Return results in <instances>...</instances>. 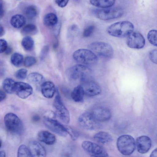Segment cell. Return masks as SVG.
I'll return each mask as SVG.
<instances>
[{
	"instance_id": "44dd1931",
	"label": "cell",
	"mask_w": 157,
	"mask_h": 157,
	"mask_svg": "<svg viewBox=\"0 0 157 157\" xmlns=\"http://www.w3.org/2000/svg\"><path fill=\"white\" fill-rule=\"evenodd\" d=\"M84 94L82 86L81 85H79L74 88L71 93V96L75 101L79 102L83 101Z\"/></svg>"
},
{
	"instance_id": "9c48e42d",
	"label": "cell",
	"mask_w": 157,
	"mask_h": 157,
	"mask_svg": "<svg viewBox=\"0 0 157 157\" xmlns=\"http://www.w3.org/2000/svg\"><path fill=\"white\" fill-rule=\"evenodd\" d=\"M43 122L45 126L51 131L63 137H66L67 132L65 126L58 121L48 117H44Z\"/></svg>"
},
{
	"instance_id": "cb8c5ba5",
	"label": "cell",
	"mask_w": 157,
	"mask_h": 157,
	"mask_svg": "<svg viewBox=\"0 0 157 157\" xmlns=\"http://www.w3.org/2000/svg\"><path fill=\"white\" fill-rule=\"evenodd\" d=\"M16 82L10 78H6L3 81L2 86L4 91L7 93L12 94L14 92Z\"/></svg>"
},
{
	"instance_id": "7a4b0ae2",
	"label": "cell",
	"mask_w": 157,
	"mask_h": 157,
	"mask_svg": "<svg viewBox=\"0 0 157 157\" xmlns=\"http://www.w3.org/2000/svg\"><path fill=\"white\" fill-rule=\"evenodd\" d=\"M92 74L91 69L82 64L75 65L69 68L66 71L67 75L70 79L83 82L88 81Z\"/></svg>"
},
{
	"instance_id": "3957f363",
	"label": "cell",
	"mask_w": 157,
	"mask_h": 157,
	"mask_svg": "<svg viewBox=\"0 0 157 157\" xmlns=\"http://www.w3.org/2000/svg\"><path fill=\"white\" fill-rule=\"evenodd\" d=\"M136 145L134 138L128 135L120 136L117 141L118 150L121 154L125 155L132 154L135 149Z\"/></svg>"
},
{
	"instance_id": "8992f818",
	"label": "cell",
	"mask_w": 157,
	"mask_h": 157,
	"mask_svg": "<svg viewBox=\"0 0 157 157\" xmlns=\"http://www.w3.org/2000/svg\"><path fill=\"white\" fill-rule=\"evenodd\" d=\"M89 48L96 55L105 59L112 57L113 50L112 47L108 43L102 42H94L90 44Z\"/></svg>"
},
{
	"instance_id": "8fae6325",
	"label": "cell",
	"mask_w": 157,
	"mask_h": 157,
	"mask_svg": "<svg viewBox=\"0 0 157 157\" xmlns=\"http://www.w3.org/2000/svg\"><path fill=\"white\" fill-rule=\"evenodd\" d=\"M81 127L86 130H93L98 127V121L93 117L91 113L85 112L81 114L78 119Z\"/></svg>"
},
{
	"instance_id": "7c38bea8",
	"label": "cell",
	"mask_w": 157,
	"mask_h": 157,
	"mask_svg": "<svg viewBox=\"0 0 157 157\" xmlns=\"http://www.w3.org/2000/svg\"><path fill=\"white\" fill-rule=\"evenodd\" d=\"M145 39L143 36L138 32H132L128 36L126 43L129 48L139 49L143 48L145 45Z\"/></svg>"
},
{
	"instance_id": "4dcf8cb0",
	"label": "cell",
	"mask_w": 157,
	"mask_h": 157,
	"mask_svg": "<svg viewBox=\"0 0 157 157\" xmlns=\"http://www.w3.org/2000/svg\"><path fill=\"white\" fill-rule=\"evenodd\" d=\"M147 38L149 42L152 45L157 46V30H151L148 33Z\"/></svg>"
},
{
	"instance_id": "ee69618b",
	"label": "cell",
	"mask_w": 157,
	"mask_h": 157,
	"mask_svg": "<svg viewBox=\"0 0 157 157\" xmlns=\"http://www.w3.org/2000/svg\"><path fill=\"white\" fill-rule=\"evenodd\" d=\"M151 157H157V148L152 151L150 155Z\"/></svg>"
},
{
	"instance_id": "ac0fdd59",
	"label": "cell",
	"mask_w": 157,
	"mask_h": 157,
	"mask_svg": "<svg viewBox=\"0 0 157 157\" xmlns=\"http://www.w3.org/2000/svg\"><path fill=\"white\" fill-rule=\"evenodd\" d=\"M41 90L42 95L47 98H52L56 91L54 84L51 81H47L43 83Z\"/></svg>"
},
{
	"instance_id": "f6af8a7d",
	"label": "cell",
	"mask_w": 157,
	"mask_h": 157,
	"mask_svg": "<svg viewBox=\"0 0 157 157\" xmlns=\"http://www.w3.org/2000/svg\"><path fill=\"white\" fill-rule=\"evenodd\" d=\"M4 33V29L3 27L0 25V36H2L3 34Z\"/></svg>"
},
{
	"instance_id": "f1b7e54d",
	"label": "cell",
	"mask_w": 157,
	"mask_h": 157,
	"mask_svg": "<svg viewBox=\"0 0 157 157\" xmlns=\"http://www.w3.org/2000/svg\"><path fill=\"white\" fill-rule=\"evenodd\" d=\"M23 61V55L18 53H14L11 56V62L13 65L18 67L20 66Z\"/></svg>"
},
{
	"instance_id": "7dc6e473",
	"label": "cell",
	"mask_w": 157,
	"mask_h": 157,
	"mask_svg": "<svg viewBox=\"0 0 157 157\" xmlns=\"http://www.w3.org/2000/svg\"><path fill=\"white\" fill-rule=\"evenodd\" d=\"M11 51V49L10 48H8L7 47V48L6 49V50L5 51L6 52V53L7 54H8L10 53Z\"/></svg>"
},
{
	"instance_id": "d6a6232c",
	"label": "cell",
	"mask_w": 157,
	"mask_h": 157,
	"mask_svg": "<svg viewBox=\"0 0 157 157\" xmlns=\"http://www.w3.org/2000/svg\"><path fill=\"white\" fill-rule=\"evenodd\" d=\"M67 132L70 136L72 139L73 140H76L78 137V132L70 126H65Z\"/></svg>"
},
{
	"instance_id": "484cf974",
	"label": "cell",
	"mask_w": 157,
	"mask_h": 157,
	"mask_svg": "<svg viewBox=\"0 0 157 157\" xmlns=\"http://www.w3.org/2000/svg\"><path fill=\"white\" fill-rule=\"evenodd\" d=\"M25 16L28 18L32 19L36 17L38 12L36 8L33 5H29L26 7L24 10Z\"/></svg>"
},
{
	"instance_id": "836d02e7",
	"label": "cell",
	"mask_w": 157,
	"mask_h": 157,
	"mask_svg": "<svg viewBox=\"0 0 157 157\" xmlns=\"http://www.w3.org/2000/svg\"><path fill=\"white\" fill-rule=\"evenodd\" d=\"M94 29L95 26L93 25L88 26L84 29L83 33V36L84 37H89L94 32Z\"/></svg>"
},
{
	"instance_id": "ba28073f",
	"label": "cell",
	"mask_w": 157,
	"mask_h": 157,
	"mask_svg": "<svg viewBox=\"0 0 157 157\" xmlns=\"http://www.w3.org/2000/svg\"><path fill=\"white\" fill-rule=\"evenodd\" d=\"M124 11L119 7L103 8L97 10V17L101 20H108L119 18L123 14Z\"/></svg>"
},
{
	"instance_id": "4316f807",
	"label": "cell",
	"mask_w": 157,
	"mask_h": 157,
	"mask_svg": "<svg viewBox=\"0 0 157 157\" xmlns=\"http://www.w3.org/2000/svg\"><path fill=\"white\" fill-rule=\"evenodd\" d=\"M43 79V76L37 72L31 73L27 77L28 81L30 82L33 84H38L40 83Z\"/></svg>"
},
{
	"instance_id": "2e32d148",
	"label": "cell",
	"mask_w": 157,
	"mask_h": 157,
	"mask_svg": "<svg viewBox=\"0 0 157 157\" xmlns=\"http://www.w3.org/2000/svg\"><path fill=\"white\" fill-rule=\"evenodd\" d=\"M136 144L138 151L140 153L144 154L147 152L150 149L151 141L147 136H143L136 139Z\"/></svg>"
},
{
	"instance_id": "8d00e7d4",
	"label": "cell",
	"mask_w": 157,
	"mask_h": 157,
	"mask_svg": "<svg viewBox=\"0 0 157 157\" xmlns=\"http://www.w3.org/2000/svg\"><path fill=\"white\" fill-rule=\"evenodd\" d=\"M149 57L151 62L157 64V49L151 51L149 53Z\"/></svg>"
},
{
	"instance_id": "c3c4849f",
	"label": "cell",
	"mask_w": 157,
	"mask_h": 157,
	"mask_svg": "<svg viewBox=\"0 0 157 157\" xmlns=\"http://www.w3.org/2000/svg\"><path fill=\"white\" fill-rule=\"evenodd\" d=\"M2 142L1 140H0V143H1V144H0V145H1V146H0V147H1V146H2Z\"/></svg>"
},
{
	"instance_id": "d590c367",
	"label": "cell",
	"mask_w": 157,
	"mask_h": 157,
	"mask_svg": "<svg viewBox=\"0 0 157 157\" xmlns=\"http://www.w3.org/2000/svg\"><path fill=\"white\" fill-rule=\"evenodd\" d=\"M27 71L24 68L18 70L15 74L16 77L20 79H23L27 76Z\"/></svg>"
},
{
	"instance_id": "277c9868",
	"label": "cell",
	"mask_w": 157,
	"mask_h": 157,
	"mask_svg": "<svg viewBox=\"0 0 157 157\" xmlns=\"http://www.w3.org/2000/svg\"><path fill=\"white\" fill-rule=\"evenodd\" d=\"M74 59L77 62L86 65H92L98 61L96 55L90 50L79 49L75 51L73 54Z\"/></svg>"
},
{
	"instance_id": "1f68e13d",
	"label": "cell",
	"mask_w": 157,
	"mask_h": 157,
	"mask_svg": "<svg viewBox=\"0 0 157 157\" xmlns=\"http://www.w3.org/2000/svg\"><path fill=\"white\" fill-rule=\"evenodd\" d=\"M37 29L36 26L33 24H29L23 28L22 31L25 33L30 34L35 32Z\"/></svg>"
},
{
	"instance_id": "4fadbf2b",
	"label": "cell",
	"mask_w": 157,
	"mask_h": 157,
	"mask_svg": "<svg viewBox=\"0 0 157 157\" xmlns=\"http://www.w3.org/2000/svg\"><path fill=\"white\" fill-rule=\"evenodd\" d=\"M91 113L94 118L98 122L108 121L112 116L111 113L109 109L103 106L95 107Z\"/></svg>"
},
{
	"instance_id": "7402d4cb",
	"label": "cell",
	"mask_w": 157,
	"mask_h": 157,
	"mask_svg": "<svg viewBox=\"0 0 157 157\" xmlns=\"http://www.w3.org/2000/svg\"><path fill=\"white\" fill-rule=\"evenodd\" d=\"M10 22L12 26L15 28L19 29L21 28L25 25L26 19L23 15L17 14L11 17Z\"/></svg>"
},
{
	"instance_id": "5b68a950",
	"label": "cell",
	"mask_w": 157,
	"mask_h": 157,
	"mask_svg": "<svg viewBox=\"0 0 157 157\" xmlns=\"http://www.w3.org/2000/svg\"><path fill=\"white\" fill-rule=\"evenodd\" d=\"M4 122L6 129L10 132L20 134L23 132L22 122L15 114L13 113L6 114L4 118Z\"/></svg>"
},
{
	"instance_id": "ab89813d",
	"label": "cell",
	"mask_w": 157,
	"mask_h": 157,
	"mask_svg": "<svg viewBox=\"0 0 157 157\" xmlns=\"http://www.w3.org/2000/svg\"><path fill=\"white\" fill-rule=\"evenodd\" d=\"M69 0H55L56 4L59 7L63 8L67 4Z\"/></svg>"
},
{
	"instance_id": "74e56055",
	"label": "cell",
	"mask_w": 157,
	"mask_h": 157,
	"mask_svg": "<svg viewBox=\"0 0 157 157\" xmlns=\"http://www.w3.org/2000/svg\"><path fill=\"white\" fill-rule=\"evenodd\" d=\"M69 33L71 36L75 37L77 36L79 33V29L77 25H73L70 28Z\"/></svg>"
},
{
	"instance_id": "603a6c76",
	"label": "cell",
	"mask_w": 157,
	"mask_h": 157,
	"mask_svg": "<svg viewBox=\"0 0 157 157\" xmlns=\"http://www.w3.org/2000/svg\"><path fill=\"white\" fill-rule=\"evenodd\" d=\"M90 3L94 6L102 8L112 6L116 0H90Z\"/></svg>"
},
{
	"instance_id": "d6986e66",
	"label": "cell",
	"mask_w": 157,
	"mask_h": 157,
	"mask_svg": "<svg viewBox=\"0 0 157 157\" xmlns=\"http://www.w3.org/2000/svg\"><path fill=\"white\" fill-rule=\"evenodd\" d=\"M37 136L39 140L45 144L51 145L56 141L55 136L52 133L46 131H41L38 132Z\"/></svg>"
},
{
	"instance_id": "e575fe53",
	"label": "cell",
	"mask_w": 157,
	"mask_h": 157,
	"mask_svg": "<svg viewBox=\"0 0 157 157\" xmlns=\"http://www.w3.org/2000/svg\"><path fill=\"white\" fill-rule=\"evenodd\" d=\"M36 61V59L34 57L28 56L24 59V64L25 67H29L34 64Z\"/></svg>"
},
{
	"instance_id": "7bdbcfd3",
	"label": "cell",
	"mask_w": 157,
	"mask_h": 157,
	"mask_svg": "<svg viewBox=\"0 0 157 157\" xmlns=\"http://www.w3.org/2000/svg\"><path fill=\"white\" fill-rule=\"evenodd\" d=\"M40 117L37 115H34L32 118V120L34 122H37L40 120Z\"/></svg>"
},
{
	"instance_id": "b9f144b4",
	"label": "cell",
	"mask_w": 157,
	"mask_h": 157,
	"mask_svg": "<svg viewBox=\"0 0 157 157\" xmlns=\"http://www.w3.org/2000/svg\"><path fill=\"white\" fill-rule=\"evenodd\" d=\"M4 13L3 6L1 0H0V17L1 18Z\"/></svg>"
},
{
	"instance_id": "f546056e",
	"label": "cell",
	"mask_w": 157,
	"mask_h": 157,
	"mask_svg": "<svg viewBox=\"0 0 157 157\" xmlns=\"http://www.w3.org/2000/svg\"><path fill=\"white\" fill-rule=\"evenodd\" d=\"M32 155L29 147L24 145H21L19 147L17 151V157H32Z\"/></svg>"
},
{
	"instance_id": "f35d334b",
	"label": "cell",
	"mask_w": 157,
	"mask_h": 157,
	"mask_svg": "<svg viewBox=\"0 0 157 157\" xmlns=\"http://www.w3.org/2000/svg\"><path fill=\"white\" fill-rule=\"evenodd\" d=\"M7 47V44L6 40L3 39H1L0 40V51L1 53L5 52Z\"/></svg>"
},
{
	"instance_id": "e0dca14e",
	"label": "cell",
	"mask_w": 157,
	"mask_h": 157,
	"mask_svg": "<svg viewBox=\"0 0 157 157\" xmlns=\"http://www.w3.org/2000/svg\"><path fill=\"white\" fill-rule=\"evenodd\" d=\"M29 148L33 157H44L46 156L44 148L38 142L31 141L29 143Z\"/></svg>"
},
{
	"instance_id": "83f0119b",
	"label": "cell",
	"mask_w": 157,
	"mask_h": 157,
	"mask_svg": "<svg viewBox=\"0 0 157 157\" xmlns=\"http://www.w3.org/2000/svg\"><path fill=\"white\" fill-rule=\"evenodd\" d=\"M21 45L23 48L27 51L32 49L34 46V41L32 37L29 36H26L22 40Z\"/></svg>"
},
{
	"instance_id": "5bb4252c",
	"label": "cell",
	"mask_w": 157,
	"mask_h": 157,
	"mask_svg": "<svg viewBox=\"0 0 157 157\" xmlns=\"http://www.w3.org/2000/svg\"><path fill=\"white\" fill-rule=\"evenodd\" d=\"M14 92L19 97L25 99L32 94L33 89L32 87L27 83L17 82L15 83Z\"/></svg>"
},
{
	"instance_id": "ffe728a7",
	"label": "cell",
	"mask_w": 157,
	"mask_h": 157,
	"mask_svg": "<svg viewBox=\"0 0 157 157\" xmlns=\"http://www.w3.org/2000/svg\"><path fill=\"white\" fill-rule=\"evenodd\" d=\"M93 138L96 141L103 144L109 143L113 140L110 134L104 131H101L96 133L94 135Z\"/></svg>"
},
{
	"instance_id": "30bf717a",
	"label": "cell",
	"mask_w": 157,
	"mask_h": 157,
	"mask_svg": "<svg viewBox=\"0 0 157 157\" xmlns=\"http://www.w3.org/2000/svg\"><path fill=\"white\" fill-rule=\"evenodd\" d=\"M82 146L85 151L91 156L98 157H106L108 154L104 148L94 142L85 141L82 143Z\"/></svg>"
},
{
	"instance_id": "9a60e30c",
	"label": "cell",
	"mask_w": 157,
	"mask_h": 157,
	"mask_svg": "<svg viewBox=\"0 0 157 157\" xmlns=\"http://www.w3.org/2000/svg\"><path fill=\"white\" fill-rule=\"evenodd\" d=\"M82 86L85 94L92 97L99 94L101 92V89L99 84L92 81H87L83 82Z\"/></svg>"
},
{
	"instance_id": "52a82bcc",
	"label": "cell",
	"mask_w": 157,
	"mask_h": 157,
	"mask_svg": "<svg viewBox=\"0 0 157 157\" xmlns=\"http://www.w3.org/2000/svg\"><path fill=\"white\" fill-rule=\"evenodd\" d=\"M53 106L57 117L62 122L68 124L70 121L69 112L63 104L58 90L54 99Z\"/></svg>"
},
{
	"instance_id": "bcb514c9",
	"label": "cell",
	"mask_w": 157,
	"mask_h": 157,
	"mask_svg": "<svg viewBox=\"0 0 157 157\" xmlns=\"http://www.w3.org/2000/svg\"><path fill=\"white\" fill-rule=\"evenodd\" d=\"M6 156V153L3 151H1L0 152V157H5Z\"/></svg>"
},
{
	"instance_id": "60d3db41",
	"label": "cell",
	"mask_w": 157,
	"mask_h": 157,
	"mask_svg": "<svg viewBox=\"0 0 157 157\" xmlns=\"http://www.w3.org/2000/svg\"><path fill=\"white\" fill-rule=\"evenodd\" d=\"M6 95L5 93L1 90L0 91V102H2L6 98Z\"/></svg>"
},
{
	"instance_id": "d4e9b609",
	"label": "cell",
	"mask_w": 157,
	"mask_h": 157,
	"mask_svg": "<svg viewBox=\"0 0 157 157\" xmlns=\"http://www.w3.org/2000/svg\"><path fill=\"white\" fill-rule=\"evenodd\" d=\"M58 21V17L55 14L48 13L46 15L43 19L44 24L48 26H53L56 25Z\"/></svg>"
},
{
	"instance_id": "6da1fadb",
	"label": "cell",
	"mask_w": 157,
	"mask_h": 157,
	"mask_svg": "<svg viewBox=\"0 0 157 157\" xmlns=\"http://www.w3.org/2000/svg\"><path fill=\"white\" fill-rule=\"evenodd\" d=\"M134 26L130 22L122 21L113 23L107 28V31L110 35L118 38L128 37L133 31Z\"/></svg>"
}]
</instances>
